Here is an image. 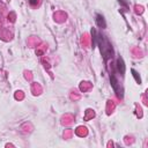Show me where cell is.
I'll return each mask as SVG.
<instances>
[{"label":"cell","instance_id":"cell-2","mask_svg":"<svg viewBox=\"0 0 148 148\" xmlns=\"http://www.w3.org/2000/svg\"><path fill=\"white\" fill-rule=\"evenodd\" d=\"M132 73H133V75H134V77H135V80H136V82H141V80H140V77H138V74H136V72L134 71V70H132Z\"/></svg>","mask_w":148,"mask_h":148},{"label":"cell","instance_id":"cell-1","mask_svg":"<svg viewBox=\"0 0 148 148\" xmlns=\"http://www.w3.org/2000/svg\"><path fill=\"white\" fill-rule=\"evenodd\" d=\"M117 68H118V72L122 73L123 75L124 72H125V65H124V61H123L122 58H118V60H117Z\"/></svg>","mask_w":148,"mask_h":148}]
</instances>
